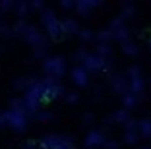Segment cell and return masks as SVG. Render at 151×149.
I'll return each instance as SVG.
<instances>
[{
    "mask_svg": "<svg viewBox=\"0 0 151 149\" xmlns=\"http://www.w3.org/2000/svg\"><path fill=\"white\" fill-rule=\"evenodd\" d=\"M27 116L29 114L23 109H8L4 112H0V128L10 126L16 132H23L27 128Z\"/></svg>",
    "mask_w": 151,
    "mask_h": 149,
    "instance_id": "6da1fadb",
    "label": "cell"
},
{
    "mask_svg": "<svg viewBox=\"0 0 151 149\" xmlns=\"http://www.w3.org/2000/svg\"><path fill=\"white\" fill-rule=\"evenodd\" d=\"M64 70H66V62H64L62 56H47L43 62V72L49 78H54L58 79L60 76L64 74Z\"/></svg>",
    "mask_w": 151,
    "mask_h": 149,
    "instance_id": "7a4b0ae2",
    "label": "cell"
},
{
    "mask_svg": "<svg viewBox=\"0 0 151 149\" xmlns=\"http://www.w3.org/2000/svg\"><path fill=\"white\" fill-rule=\"evenodd\" d=\"M41 81H43V97H41V101H43V103L54 101L58 95H62V93H64L62 85L58 83V79L47 76V78H43Z\"/></svg>",
    "mask_w": 151,
    "mask_h": 149,
    "instance_id": "3957f363",
    "label": "cell"
},
{
    "mask_svg": "<svg viewBox=\"0 0 151 149\" xmlns=\"http://www.w3.org/2000/svg\"><path fill=\"white\" fill-rule=\"evenodd\" d=\"M39 149H62L72 145L70 137H64V136H56V134H47L39 140Z\"/></svg>",
    "mask_w": 151,
    "mask_h": 149,
    "instance_id": "277c9868",
    "label": "cell"
},
{
    "mask_svg": "<svg viewBox=\"0 0 151 149\" xmlns=\"http://www.w3.org/2000/svg\"><path fill=\"white\" fill-rule=\"evenodd\" d=\"M23 39H25L27 43L31 45L33 48L47 47V37H45L35 25H29V27H27V31H25V35H23Z\"/></svg>",
    "mask_w": 151,
    "mask_h": 149,
    "instance_id": "5b68a950",
    "label": "cell"
},
{
    "mask_svg": "<svg viewBox=\"0 0 151 149\" xmlns=\"http://www.w3.org/2000/svg\"><path fill=\"white\" fill-rule=\"evenodd\" d=\"M45 29H47V33H49V37L52 41H58V39H62V35L66 33L64 31V25H62V22L60 19H54V22H50L49 25H45Z\"/></svg>",
    "mask_w": 151,
    "mask_h": 149,
    "instance_id": "8992f818",
    "label": "cell"
},
{
    "mask_svg": "<svg viewBox=\"0 0 151 149\" xmlns=\"http://www.w3.org/2000/svg\"><path fill=\"white\" fill-rule=\"evenodd\" d=\"M72 79H74L76 85H81V87H83V85L87 83V72H85V68L76 66L74 70H72Z\"/></svg>",
    "mask_w": 151,
    "mask_h": 149,
    "instance_id": "52a82bcc",
    "label": "cell"
},
{
    "mask_svg": "<svg viewBox=\"0 0 151 149\" xmlns=\"http://www.w3.org/2000/svg\"><path fill=\"white\" fill-rule=\"evenodd\" d=\"M29 2H23V0H19V2H14V12L18 14L19 18H25L27 14H29Z\"/></svg>",
    "mask_w": 151,
    "mask_h": 149,
    "instance_id": "ba28073f",
    "label": "cell"
},
{
    "mask_svg": "<svg viewBox=\"0 0 151 149\" xmlns=\"http://www.w3.org/2000/svg\"><path fill=\"white\" fill-rule=\"evenodd\" d=\"M101 141H103V137H101L99 132H91V134L85 137V145H87V147H95V145H99Z\"/></svg>",
    "mask_w": 151,
    "mask_h": 149,
    "instance_id": "9c48e42d",
    "label": "cell"
},
{
    "mask_svg": "<svg viewBox=\"0 0 151 149\" xmlns=\"http://www.w3.org/2000/svg\"><path fill=\"white\" fill-rule=\"evenodd\" d=\"M27 27H29V23H27V22L18 19V22L12 25V31L16 33V35H22V37H23V35H25V31H27Z\"/></svg>",
    "mask_w": 151,
    "mask_h": 149,
    "instance_id": "30bf717a",
    "label": "cell"
},
{
    "mask_svg": "<svg viewBox=\"0 0 151 149\" xmlns=\"http://www.w3.org/2000/svg\"><path fill=\"white\" fill-rule=\"evenodd\" d=\"M54 19H56L54 10H43V12H41V23H43V25H49V23L54 22Z\"/></svg>",
    "mask_w": 151,
    "mask_h": 149,
    "instance_id": "8fae6325",
    "label": "cell"
},
{
    "mask_svg": "<svg viewBox=\"0 0 151 149\" xmlns=\"http://www.w3.org/2000/svg\"><path fill=\"white\" fill-rule=\"evenodd\" d=\"M52 118H54V114L50 112V110H45V109H41L39 112H37V116H35L37 122H50Z\"/></svg>",
    "mask_w": 151,
    "mask_h": 149,
    "instance_id": "7c38bea8",
    "label": "cell"
},
{
    "mask_svg": "<svg viewBox=\"0 0 151 149\" xmlns=\"http://www.w3.org/2000/svg\"><path fill=\"white\" fill-rule=\"evenodd\" d=\"M62 25H64V31H66V33H74V31H78V22H76V19H72V18L64 19Z\"/></svg>",
    "mask_w": 151,
    "mask_h": 149,
    "instance_id": "4fadbf2b",
    "label": "cell"
},
{
    "mask_svg": "<svg viewBox=\"0 0 151 149\" xmlns=\"http://www.w3.org/2000/svg\"><path fill=\"white\" fill-rule=\"evenodd\" d=\"M83 62H85V68H91V70H97L99 66H101V60L97 56H87Z\"/></svg>",
    "mask_w": 151,
    "mask_h": 149,
    "instance_id": "5bb4252c",
    "label": "cell"
},
{
    "mask_svg": "<svg viewBox=\"0 0 151 149\" xmlns=\"http://www.w3.org/2000/svg\"><path fill=\"white\" fill-rule=\"evenodd\" d=\"M10 10H14V2L12 0H2V2H0V14L10 12Z\"/></svg>",
    "mask_w": 151,
    "mask_h": 149,
    "instance_id": "9a60e30c",
    "label": "cell"
},
{
    "mask_svg": "<svg viewBox=\"0 0 151 149\" xmlns=\"http://www.w3.org/2000/svg\"><path fill=\"white\" fill-rule=\"evenodd\" d=\"M39 140H25L23 143V149H39Z\"/></svg>",
    "mask_w": 151,
    "mask_h": 149,
    "instance_id": "2e32d148",
    "label": "cell"
},
{
    "mask_svg": "<svg viewBox=\"0 0 151 149\" xmlns=\"http://www.w3.org/2000/svg\"><path fill=\"white\" fill-rule=\"evenodd\" d=\"M91 6H95V4H89V2H83V0H81V2H78V4H76V8H78V12L85 14L89 8H91Z\"/></svg>",
    "mask_w": 151,
    "mask_h": 149,
    "instance_id": "e0dca14e",
    "label": "cell"
},
{
    "mask_svg": "<svg viewBox=\"0 0 151 149\" xmlns=\"http://www.w3.org/2000/svg\"><path fill=\"white\" fill-rule=\"evenodd\" d=\"M33 56H35V58H45V56H47V47L33 48Z\"/></svg>",
    "mask_w": 151,
    "mask_h": 149,
    "instance_id": "ac0fdd59",
    "label": "cell"
},
{
    "mask_svg": "<svg viewBox=\"0 0 151 149\" xmlns=\"http://www.w3.org/2000/svg\"><path fill=\"white\" fill-rule=\"evenodd\" d=\"M29 8H31V10H39V12L47 10V8H45V4L41 2V0H33V2H29Z\"/></svg>",
    "mask_w": 151,
    "mask_h": 149,
    "instance_id": "d6986e66",
    "label": "cell"
},
{
    "mask_svg": "<svg viewBox=\"0 0 151 149\" xmlns=\"http://www.w3.org/2000/svg\"><path fill=\"white\" fill-rule=\"evenodd\" d=\"M60 8L62 10H72V8H76V4L70 2V0H62V2H60Z\"/></svg>",
    "mask_w": 151,
    "mask_h": 149,
    "instance_id": "ffe728a7",
    "label": "cell"
},
{
    "mask_svg": "<svg viewBox=\"0 0 151 149\" xmlns=\"http://www.w3.org/2000/svg\"><path fill=\"white\" fill-rule=\"evenodd\" d=\"M66 101L68 103H76V101H78V93H74V91L66 93Z\"/></svg>",
    "mask_w": 151,
    "mask_h": 149,
    "instance_id": "44dd1931",
    "label": "cell"
},
{
    "mask_svg": "<svg viewBox=\"0 0 151 149\" xmlns=\"http://www.w3.org/2000/svg\"><path fill=\"white\" fill-rule=\"evenodd\" d=\"M80 39H83V41L91 39V33H89V29H81V31H80Z\"/></svg>",
    "mask_w": 151,
    "mask_h": 149,
    "instance_id": "7402d4cb",
    "label": "cell"
},
{
    "mask_svg": "<svg viewBox=\"0 0 151 149\" xmlns=\"http://www.w3.org/2000/svg\"><path fill=\"white\" fill-rule=\"evenodd\" d=\"M62 149H74V147H72V145H68V147H62Z\"/></svg>",
    "mask_w": 151,
    "mask_h": 149,
    "instance_id": "603a6c76",
    "label": "cell"
},
{
    "mask_svg": "<svg viewBox=\"0 0 151 149\" xmlns=\"http://www.w3.org/2000/svg\"><path fill=\"white\" fill-rule=\"evenodd\" d=\"M0 25H2V14H0Z\"/></svg>",
    "mask_w": 151,
    "mask_h": 149,
    "instance_id": "cb8c5ba5",
    "label": "cell"
}]
</instances>
